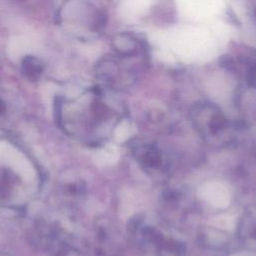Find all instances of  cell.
<instances>
[{"instance_id": "6da1fadb", "label": "cell", "mask_w": 256, "mask_h": 256, "mask_svg": "<svg viewBox=\"0 0 256 256\" xmlns=\"http://www.w3.org/2000/svg\"><path fill=\"white\" fill-rule=\"evenodd\" d=\"M199 197L215 208H227L231 202V190L224 182L204 183L198 190Z\"/></svg>"}, {"instance_id": "7a4b0ae2", "label": "cell", "mask_w": 256, "mask_h": 256, "mask_svg": "<svg viewBox=\"0 0 256 256\" xmlns=\"http://www.w3.org/2000/svg\"><path fill=\"white\" fill-rule=\"evenodd\" d=\"M7 160L9 164L26 180H31L34 177V170L29 161L19 152L10 149L7 152Z\"/></svg>"}, {"instance_id": "3957f363", "label": "cell", "mask_w": 256, "mask_h": 256, "mask_svg": "<svg viewBox=\"0 0 256 256\" xmlns=\"http://www.w3.org/2000/svg\"><path fill=\"white\" fill-rule=\"evenodd\" d=\"M120 158V151L115 145H107L98 150L94 155V161L98 165H113Z\"/></svg>"}, {"instance_id": "277c9868", "label": "cell", "mask_w": 256, "mask_h": 256, "mask_svg": "<svg viewBox=\"0 0 256 256\" xmlns=\"http://www.w3.org/2000/svg\"><path fill=\"white\" fill-rule=\"evenodd\" d=\"M210 223L219 229L232 230L235 227V218L229 214H221L213 217Z\"/></svg>"}, {"instance_id": "5b68a950", "label": "cell", "mask_w": 256, "mask_h": 256, "mask_svg": "<svg viewBox=\"0 0 256 256\" xmlns=\"http://www.w3.org/2000/svg\"><path fill=\"white\" fill-rule=\"evenodd\" d=\"M133 126L127 121H123L120 123L114 132V137L118 142H122L127 140L133 134Z\"/></svg>"}, {"instance_id": "8992f818", "label": "cell", "mask_w": 256, "mask_h": 256, "mask_svg": "<svg viewBox=\"0 0 256 256\" xmlns=\"http://www.w3.org/2000/svg\"><path fill=\"white\" fill-rule=\"evenodd\" d=\"M22 67L26 73L35 74V73H39L41 71L42 64L38 59H36L34 57H27L23 61Z\"/></svg>"}, {"instance_id": "52a82bcc", "label": "cell", "mask_w": 256, "mask_h": 256, "mask_svg": "<svg viewBox=\"0 0 256 256\" xmlns=\"http://www.w3.org/2000/svg\"><path fill=\"white\" fill-rule=\"evenodd\" d=\"M2 145H3V144H2V143H0V154H1V152L3 151V149H4V148L2 147Z\"/></svg>"}, {"instance_id": "ba28073f", "label": "cell", "mask_w": 256, "mask_h": 256, "mask_svg": "<svg viewBox=\"0 0 256 256\" xmlns=\"http://www.w3.org/2000/svg\"><path fill=\"white\" fill-rule=\"evenodd\" d=\"M234 256H246V255H244V254H237V255H234Z\"/></svg>"}, {"instance_id": "9c48e42d", "label": "cell", "mask_w": 256, "mask_h": 256, "mask_svg": "<svg viewBox=\"0 0 256 256\" xmlns=\"http://www.w3.org/2000/svg\"><path fill=\"white\" fill-rule=\"evenodd\" d=\"M255 15H256V9H255Z\"/></svg>"}]
</instances>
